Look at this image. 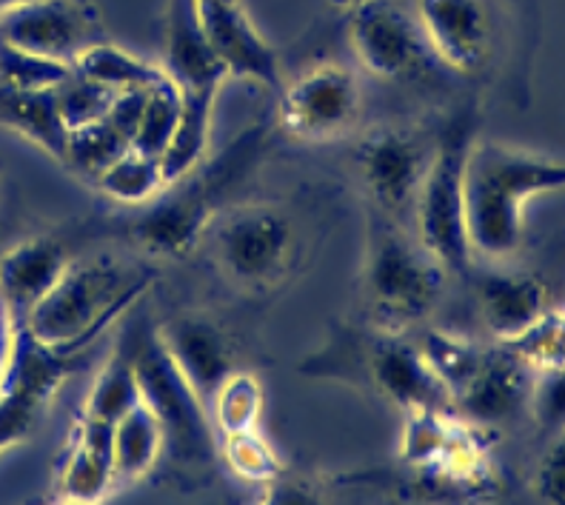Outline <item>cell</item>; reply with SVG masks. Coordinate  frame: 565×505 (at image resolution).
<instances>
[{
	"label": "cell",
	"mask_w": 565,
	"mask_h": 505,
	"mask_svg": "<svg viewBox=\"0 0 565 505\" xmlns=\"http://www.w3.org/2000/svg\"><path fill=\"white\" fill-rule=\"evenodd\" d=\"M559 160L497 146L471 143L466 163V235L471 255L509 257L523 240V208L531 197L559 192Z\"/></svg>",
	"instance_id": "6da1fadb"
},
{
	"label": "cell",
	"mask_w": 565,
	"mask_h": 505,
	"mask_svg": "<svg viewBox=\"0 0 565 505\" xmlns=\"http://www.w3.org/2000/svg\"><path fill=\"white\" fill-rule=\"evenodd\" d=\"M152 280L154 271L149 266L118 257L70 264L55 289L29 309L23 329L49 352L72 357L120 318Z\"/></svg>",
	"instance_id": "7a4b0ae2"
},
{
	"label": "cell",
	"mask_w": 565,
	"mask_h": 505,
	"mask_svg": "<svg viewBox=\"0 0 565 505\" xmlns=\"http://www.w3.org/2000/svg\"><path fill=\"white\" fill-rule=\"evenodd\" d=\"M443 289V266L426 249H417L392 223V215L372 208L369 255H365V298L374 318L388 332H401L435 309Z\"/></svg>",
	"instance_id": "3957f363"
},
{
	"label": "cell",
	"mask_w": 565,
	"mask_h": 505,
	"mask_svg": "<svg viewBox=\"0 0 565 505\" xmlns=\"http://www.w3.org/2000/svg\"><path fill=\"white\" fill-rule=\"evenodd\" d=\"M126 346L138 374L140 402L152 411L163 429V449L183 465L203 469L212 463L217 440L209 411L172 361L163 337L140 329L131 334V343Z\"/></svg>",
	"instance_id": "277c9868"
},
{
	"label": "cell",
	"mask_w": 565,
	"mask_h": 505,
	"mask_svg": "<svg viewBox=\"0 0 565 505\" xmlns=\"http://www.w3.org/2000/svg\"><path fill=\"white\" fill-rule=\"evenodd\" d=\"M475 143L471 120L466 115L448 123L428 158L426 174L417 189V229L420 246L443 269L466 271L471 264V246L466 235V163Z\"/></svg>",
	"instance_id": "5b68a950"
},
{
	"label": "cell",
	"mask_w": 565,
	"mask_h": 505,
	"mask_svg": "<svg viewBox=\"0 0 565 505\" xmlns=\"http://www.w3.org/2000/svg\"><path fill=\"white\" fill-rule=\"evenodd\" d=\"M257 132H246L228 146V152L209 163L201 172L194 166L186 178L178 183L183 186L174 194L163 197L158 206H152L135 223V235L146 249L160 251V255H183L194 246L198 235L212 217L214 203L221 201L235 181L246 172L257 158Z\"/></svg>",
	"instance_id": "8992f818"
},
{
	"label": "cell",
	"mask_w": 565,
	"mask_h": 505,
	"mask_svg": "<svg viewBox=\"0 0 565 505\" xmlns=\"http://www.w3.org/2000/svg\"><path fill=\"white\" fill-rule=\"evenodd\" d=\"M109 41L89 0H14L0 9V43L75 66L95 43Z\"/></svg>",
	"instance_id": "52a82bcc"
},
{
	"label": "cell",
	"mask_w": 565,
	"mask_h": 505,
	"mask_svg": "<svg viewBox=\"0 0 565 505\" xmlns=\"http://www.w3.org/2000/svg\"><path fill=\"white\" fill-rule=\"evenodd\" d=\"M295 246L289 215L269 203H248L221 217L214 251L232 280L266 286L282 275Z\"/></svg>",
	"instance_id": "ba28073f"
},
{
	"label": "cell",
	"mask_w": 565,
	"mask_h": 505,
	"mask_svg": "<svg viewBox=\"0 0 565 505\" xmlns=\"http://www.w3.org/2000/svg\"><path fill=\"white\" fill-rule=\"evenodd\" d=\"M70 357L43 348L29 332L14 334L9 372L0 383V454L23 443L41 420L52 395L66 380Z\"/></svg>",
	"instance_id": "9c48e42d"
},
{
	"label": "cell",
	"mask_w": 565,
	"mask_h": 505,
	"mask_svg": "<svg viewBox=\"0 0 565 505\" xmlns=\"http://www.w3.org/2000/svg\"><path fill=\"white\" fill-rule=\"evenodd\" d=\"M349 41L363 69L383 80H408L423 72L428 43L417 21L392 0H358Z\"/></svg>",
	"instance_id": "30bf717a"
},
{
	"label": "cell",
	"mask_w": 565,
	"mask_h": 505,
	"mask_svg": "<svg viewBox=\"0 0 565 505\" xmlns=\"http://www.w3.org/2000/svg\"><path fill=\"white\" fill-rule=\"evenodd\" d=\"M360 111L358 77L343 66H318L282 92L280 120L303 140H329L343 135Z\"/></svg>",
	"instance_id": "8fae6325"
},
{
	"label": "cell",
	"mask_w": 565,
	"mask_h": 505,
	"mask_svg": "<svg viewBox=\"0 0 565 505\" xmlns=\"http://www.w3.org/2000/svg\"><path fill=\"white\" fill-rule=\"evenodd\" d=\"M417 26L428 49L460 75H477L494 46L486 0H417Z\"/></svg>",
	"instance_id": "7c38bea8"
},
{
	"label": "cell",
	"mask_w": 565,
	"mask_h": 505,
	"mask_svg": "<svg viewBox=\"0 0 565 505\" xmlns=\"http://www.w3.org/2000/svg\"><path fill=\"white\" fill-rule=\"evenodd\" d=\"M365 372L380 395H386L403 411H455L448 388L423 361L417 343L401 340L394 332L380 334L365 352Z\"/></svg>",
	"instance_id": "4fadbf2b"
},
{
	"label": "cell",
	"mask_w": 565,
	"mask_h": 505,
	"mask_svg": "<svg viewBox=\"0 0 565 505\" xmlns=\"http://www.w3.org/2000/svg\"><path fill=\"white\" fill-rule=\"evenodd\" d=\"M428 158L431 152L423 140L401 129L377 132L365 140L358 149V169L365 189L372 192L374 206L386 215H397L403 206L414 203Z\"/></svg>",
	"instance_id": "5bb4252c"
},
{
	"label": "cell",
	"mask_w": 565,
	"mask_h": 505,
	"mask_svg": "<svg viewBox=\"0 0 565 505\" xmlns=\"http://www.w3.org/2000/svg\"><path fill=\"white\" fill-rule=\"evenodd\" d=\"M209 43L217 52L228 75L246 77L255 84L280 86V63L269 41L252 23L241 0L228 3H194Z\"/></svg>",
	"instance_id": "9a60e30c"
},
{
	"label": "cell",
	"mask_w": 565,
	"mask_h": 505,
	"mask_svg": "<svg viewBox=\"0 0 565 505\" xmlns=\"http://www.w3.org/2000/svg\"><path fill=\"white\" fill-rule=\"evenodd\" d=\"M163 75L180 95H217L228 77L226 66L203 32L194 0L166 3Z\"/></svg>",
	"instance_id": "2e32d148"
},
{
	"label": "cell",
	"mask_w": 565,
	"mask_h": 505,
	"mask_svg": "<svg viewBox=\"0 0 565 505\" xmlns=\"http://www.w3.org/2000/svg\"><path fill=\"white\" fill-rule=\"evenodd\" d=\"M66 269L70 255L57 237H29L0 257V300L26 318L29 309L55 289Z\"/></svg>",
	"instance_id": "e0dca14e"
},
{
	"label": "cell",
	"mask_w": 565,
	"mask_h": 505,
	"mask_svg": "<svg viewBox=\"0 0 565 505\" xmlns=\"http://www.w3.org/2000/svg\"><path fill=\"white\" fill-rule=\"evenodd\" d=\"M160 337H163L166 348L189 380V386L198 391L203 406H209L217 386L235 372L226 334L212 320L183 318Z\"/></svg>",
	"instance_id": "ac0fdd59"
},
{
	"label": "cell",
	"mask_w": 565,
	"mask_h": 505,
	"mask_svg": "<svg viewBox=\"0 0 565 505\" xmlns=\"http://www.w3.org/2000/svg\"><path fill=\"white\" fill-rule=\"evenodd\" d=\"M477 303L489 332L503 343L523 334L531 323H537L552 305L548 289L531 275H489L480 280Z\"/></svg>",
	"instance_id": "d6986e66"
},
{
	"label": "cell",
	"mask_w": 565,
	"mask_h": 505,
	"mask_svg": "<svg viewBox=\"0 0 565 505\" xmlns=\"http://www.w3.org/2000/svg\"><path fill=\"white\" fill-rule=\"evenodd\" d=\"M529 397V368L514 354H486L483 366L455 406L477 422H500L518 415Z\"/></svg>",
	"instance_id": "ffe728a7"
},
{
	"label": "cell",
	"mask_w": 565,
	"mask_h": 505,
	"mask_svg": "<svg viewBox=\"0 0 565 505\" xmlns=\"http://www.w3.org/2000/svg\"><path fill=\"white\" fill-rule=\"evenodd\" d=\"M111 426L115 422L83 417L70 460L63 465V499H70V503H100L111 492V485H115Z\"/></svg>",
	"instance_id": "44dd1931"
},
{
	"label": "cell",
	"mask_w": 565,
	"mask_h": 505,
	"mask_svg": "<svg viewBox=\"0 0 565 505\" xmlns=\"http://www.w3.org/2000/svg\"><path fill=\"white\" fill-rule=\"evenodd\" d=\"M0 126L32 140L55 160H66L70 129L57 109V89L21 92L0 86Z\"/></svg>",
	"instance_id": "7402d4cb"
},
{
	"label": "cell",
	"mask_w": 565,
	"mask_h": 505,
	"mask_svg": "<svg viewBox=\"0 0 565 505\" xmlns=\"http://www.w3.org/2000/svg\"><path fill=\"white\" fill-rule=\"evenodd\" d=\"M163 451V429L154 415L138 402L111 426V465L115 483H135L149 474Z\"/></svg>",
	"instance_id": "603a6c76"
},
{
	"label": "cell",
	"mask_w": 565,
	"mask_h": 505,
	"mask_svg": "<svg viewBox=\"0 0 565 505\" xmlns=\"http://www.w3.org/2000/svg\"><path fill=\"white\" fill-rule=\"evenodd\" d=\"M217 95H180V118L172 140L166 146L160 169L166 186L186 178L194 166H201L212 135V111Z\"/></svg>",
	"instance_id": "cb8c5ba5"
},
{
	"label": "cell",
	"mask_w": 565,
	"mask_h": 505,
	"mask_svg": "<svg viewBox=\"0 0 565 505\" xmlns=\"http://www.w3.org/2000/svg\"><path fill=\"white\" fill-rule=\"evenodd\" d=\"M72 69L81 72L83 77H92L97 84H104L111 92L152 89L166 77L163 66H154L143 57L131 55V52L115 46L111 41L95 43L92 49H86Z\"/></svg>",
	"instance_id": "d4e9b609"
},
{
	"label": "cell",
	"mask_w": 565,
	"mask_h": 505,
	"mask_svg": "<svg viewBox=\"0 0 565 505\" xmlns=\"http://www.w3.org/2000/svg\"><path fill=\"white\" fill-rule=\"evenodd\" d=\"M417 348H420L423 361L435 372L437 380L448 388L451 400H457L469 388V383L475 380L486 361V354L475 343L457 337V334L440 332V329H428Z\"/></svg>",
	"instance_id": "484cf974"
},
{
	"label": "cell",
	"mask_w": 565,
	"mask_h": 505,
	"mask_svg": "<svg viewBox=\"0 0 565 505\" xmlns=\"http://www.w3.org/2000/svg\"><path fill=\"white\" fill-rule=\"evenodd\" d=\"M140 402L138 374L131 363L129 346H120L111 354V361L100 368V374L92 383V391L86 397V409L83 417L104 422H118L129 409Z\"/></svg>",
	"instance_id": "4316f807"
},
{
	"label": "cell",
	"mask_w": 565,
	"mask_h": 505,
	"mask_svg": "<svg viewBox=\"0 0 565 505\" xmlns=\"http://www.w3.org/2000/svg\"><path fill=\"white\" fill-rule=\"evenodd\" d=\"M217 434H235V431L257 429L263 417V386L255 374L232 372L217 386L206 406Z\"/></svg>",
	"instance_id": "83f0119b"
},
{
	"label": "cell",
	"mask_w": 565,
	"mask_h": 505,
	"mask_svg": "<svg viewBox=\"0 0 565 505\" xmlns=\"http://www.w3.org/2000/svg\"><path fill=\"white\" fill-rule=\"evenodd\" d=\"M97 186L106 197L124 203V206H143L152 197H158L166 189L160 160L146 158L138 149H129L124 158H118L97 178Z\"/></svg>",
	"instance_id": "f1b7e54d"
},
{
	"label": "cell",
	"mask_w": 565,
	"mask_h": 505,
	"mask_svg": "<svg viewBox=\"0 0 565 505\" xmlns=\"http://www.w3.org/2000/svg\"><path fill=\"white\" fill-rule=\"evenodd\" d=\"M129 149L131 143L115 126L106 123V120H97V123L72 129L70 140H66V160L63 163H70L72 169L97 181Z\"/></svg>",
	"instance_id": "f546056e"
},
{
	"label": "cell",
	"mask_w": 565,
	"mask_h": 505,
	"mask_svg": "<svg viewBox=\"0 0 565 505\" xmlns=\"http://www.w3.org/2000/svg\"><path fill=\"white\" fill-rule=\"evenodd\" d=\"M180 118V92L169 77H163L160 84H154L146 97L143 118L138 123V132L131 140V149H138L146 158L160 160L166 152V146L172 140L174 129H178Z\"/></svg>",
	"instance_id": "4dcf8cb0"
},
{
	"label": "cell",
	"mask_w": 565,
	"mask_h": 505,
	"mask_svg": "<svg viewBox=\"0 0 565 505\" xmlns=\"http://www.w3.org/2000/svg\"><path fill=\"white\" fill-rule=\"evenodd\" d=\"M70 75V63L35 55V52L9 46V43H0V86L21 92L57 89Z\"/></svg>",
	"instance_id": "1f68e13d"
},
{
	"label": "cell",
	"mask_w": 565,
	"mask_h": 505,
	"mask_svg": "<svg viewBox=\"0 0 565 505\" xmlns=\"http://www.w3.org/2000/svg\"><path fill=\"white\" fill-rule=\"evenodd\" d=\"M509 348L525 368L563 372V314L559 309H548L537 323H531L523 334L509 340Z\"/></svg>",
	"instance_id": "d6a6232c"
},
{
	"label": "cell",
	"mask_w": 565,
	"mask_h": 505,
	"mask_svg": "<svg viewBox=\"0 0 565 505\" xmlns=\"http://www.w3.org/2000/svg\"><path fill=\"white\" fill-rule=\"evenodd\" d=\"M221 449L226 463L232 465L241 480L252 483H271L280 474V460L260 431H235V434H221Z\"/></svg>",
	"instance_id": "836d02e7"
},
{
	"label": "cell",
	"mask_w": 565,
	"mask_h": 505,
	"mask_svg": "<svg viewBox=\"0 0 565 505\" xmlns=\"http://www.w3.org/2000/svg\"><path fill=\"white\" fill-rule=\"evenodd\" d=\"M111 97H115V92L106 89L104 84H97L92 77H83L81 72L72 69V75L57 86V109H61L66 129L72 132V129L104 120Z\"/></svg>",
	"instance_id": "e575fe53"
},
{
	"label": "cell",
	"mask_w": 565,
	"mask_h": 505,
	"mask_svg": "<svg viewBox=\"0 0 565 505\" xmlns=\"http://www.w3.org/2000/svg\"><path fill=\"white\" fill-rule=\"evenodd\" d=\"M146 97H149V89H124L115 92L111 97L109 111H106V123H111L124 135L126 140H135V132H138V123L143 118L146 109Z\"/></svg>",
	"instance_id": "d590c367"
},
{
	"label": "cell",
	"mask_w": 565,
	"mask_h": 505,
	"mask_svg": "<svg viewBox=\"0 0 565 505\" xmlns=\"http://www.w3.org/2000/svg\"><path fill=\"white\" fill-rule=\"evenodd\" d=\"M537 494L548 503H563V443H554L537 471Z\"/></svg>",
	"instance_id": "8d00e7d4"
},
{
	"label": "cell",
	"mask_w": 565,
	"mask_h": 505,
	"mask_svg": "<svg viewBox=\"0 0 565 505\" xmlns=\"http://www.w3.org/2000/svg\"><path fill=\"white\" fill-rule=\"evenodd\" d=\"M12 352H14V329L12 320H9L7 305L0 300V383L7 377L9 363H12Z\"/></svg>",
	"instance_id": "74e56055"
},
{
	"label": "cell",
	"mask_w": 565,
	"mask_h": 505,
	"mask_svg": "<svg viewBox=\"0 0 565 505\" xmlns=\"http://www.w3.org/2000/svg\"><path fill=\"white\" fill-rule=\"evenodd\" d=\"M334 3H338V7H354L358 0H334Z\"/></svg>",
	"instance_id": "f35d334b"
},
{
	"label": "cell",
	"mask_w": 565,
	"mask_h": 505,
	"mask_svg": "<svg viewBox=\"0 0 565 505\" xmlns=\"http://www.w3.org/2000/svg\"><path fill=\"white\" fill-rule=\"evenodd\" d=\"M194 3H228V0H194Z\"/></svg>",
	"instance_id": "ab89813d"
},
{
	"label": "cell",
	"mask_w": 565,
	"mask_h": 505,
	"mask_svg": "<svg viewBox=\"0 0 565 505\" xmlns=\"http://www.w3.org/2000/svg\"><path fill=\"white\" fill-rule=\"evenodd\" d=\"M9 3H14V0H0V9H3V7H9Z\"/></svg>",
	"instance_id": "60d3db41"
}]
</instances>
